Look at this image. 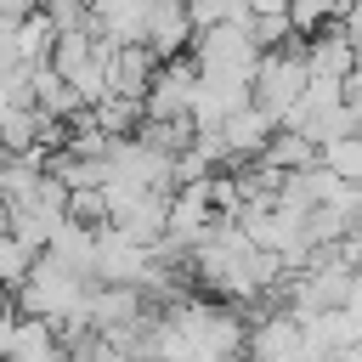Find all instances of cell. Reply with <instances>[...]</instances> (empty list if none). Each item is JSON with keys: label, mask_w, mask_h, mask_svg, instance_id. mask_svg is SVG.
<instances>
[{"label": "cell", "mask_w": 362, "mask_h": 362, "mask_svg": "<svg viewBox=\"0 0 362 362\" xmlns=\"http://www.w3.org/2000/svg\"><path fill=\"white\" fill-rule=\"evenodd\" d=\"M107 51H113V45H107V40H96V34L85 28V34H57L45 62H51L74 90H79V102H96V96L107 90Z\"/></svg>", "instance_id": "obj_1"}, {"label": "cell", "mask_w": 362, "mask_h": 362, "mask_svg": "<svg viewBox=\"0 0 362 362\" xmlns=\"http://www.w3.org/2000/svg\"><path fill=\"white\" fill-rule=\"evenodd\" d=\"M187 57H192V68H198V74H232V79H249L260 51L249 45L243 23H209V28H192Z\"/></svg>", "instance_id": "obj_2"}, {"label": "cell", "mask_w": 362, "mask_h": 362, "mask_svg": "<svg viewBox=\"0 0 362 362\" xmlns=\"http://www.w3.org/2000/svg\"><path fill=\"white\" fill-rule=\"evenodd\" d=\"M153 272V249L124 238L119 226H96L90 232V283H130L141 288Z\"/></svg>", "instance_id": "obj_3"}, {"label": "cell", "mask_w": 362, "mask_h": 362, "mask_svg": "<svg viewBox=\"0 0 362 362\" xmlns=\"http://www.w3.org/2000/svg\"><path fill=\"white\" fill-rule=\"evenodd\" d=\"M192 40V17H187V0H147L141 6V45L164 62V57H181Z\"/></svg>", "instance_id": "obj_4"}, {"label": "cell", "mask_w": 362, "mask_h": 362, "mask_svg": "<svg viewBox=\"0 0 362 362\" xmlns=\"http://www.w3.org/2000/svg\"><path fill=\"white\" fill-rule=\"evenodd\" d=\"M272 130H277V119H272L266 107L243 102V107H232V113L215 124V141H221L226 164H243V158H255V153L266 147V136H272Z\"/></svg>", "instance_id": "obj_5"}, {"label": "cell", "mask_w": 362, "mask_h": 362, "mask_svg": "<svg viewBox=\"0 0 362 362\" xmlns=\"http://www.w3.org/2000/svg\"><path fill=\"white\" fill-rule=\"evenodd\" d=\"M62 339L45 317H11V328L0 334V362H62Z\"/></svg>", "instance_id": "obj_6"}, {"label": "cell", "mask_w": 362, "mask_h": 362, "mask_svg": "<svg viewBox=\"0 0 362 362\" xmlns=\"http://www.w3.org/2000/svg\"><path fill=\"white\" fill-rule=\"evenodd\" d=\"M243 351H249V362H300V322L288 311L243 322Z\"/></svg>", "instance_id": "obj_7"}, {"label": "cell", "mask_w": 362, "mask_h": 362, "mask_svg": "<svg viewBox=\"0 0 362 362\" xmlns=\"http://www.w3.org/2000/svg\"><path fill=\"white\" fill-rule=\"evenodd\" d=\"M153 68H158V57H153L147 45H113V51H107V90H113V96H136V102H141V90H147Z\"/></svg>", "instance_id": "obj_8"}, {"label": "cell", "mask_w": 362, "mask_h": 362, "mask_svg": "<svg viewBox=\"0 0 362 362\" xmlns=\"http://www.w3.org/2000/svg\"><path fill=\"white\" fill-rule=\"evenodd\" d=\"M255 164H266L272 175H294V170L317 164V147H311L305 136H294V130H272V136H266V147L255 153Z\"/></svg>", "instance_id": "obj_9"}, {"label": "cell", "mask_w": 362, "mask_h": 362, "mask_svg": "<svg viewBox=\"0 0 362 362\" xmlns=\"http://www.w3.org/2000/svg\"><path fill=\"white\" fill-rule=\"evenodd\" d=\"M85 119H90L102 136H130V130L141 124V102H136V96H113V90H102L96 102H85Z\"/></svg>", "instance_id": "obj_10"}, {"label": "cell", "mask_w": 362, "mask_h": 362, "mask_svg": "<svg viewBox=\"0 0 362 362\" xmlns=\"http://www.w3.org/2000/svg\"><path fill=\"white\" fill-rule=\"evenodd\" d=\"M317 164H322L328 175H339V181H362V136L351 130V136L322 141V147H317Z\"/></svg>", "instance_id": "obj_11"}, {"label": "cell", "mask_w": 362, "mask_h": 362, "mask_svg": "<svg viewBox=\"0 0 362 362\" xmlns=\"http://www.w3.org/2000/svg\"><path fill=\"white\" fill-rule=\"evenodd\" d=\"M28 260H34V255H28L11 232H0V288H11V283L28 272Z\"/></svg>", "instance_id": "obj_12"}, {"label": "cell", "mask_w": 362, "mask_h": 362, "mask_svg": "<svg viewBox=\"0 0 362 362\" xmlns=\"http://www.w3.org/2000/svg\"><path fill=\"white\" fill-rule=\"evenodd\" d=\"M0 232H6V204H0Z\"/></svg>", "instance_id": "obj_13"}, {"label": "cell", "mask_w": 362, "mask_h": 362, "mask_svg": "<svg viewBox=\"0 0 362 362\" xmlns=\"http://www.w3.org/2000/svg\"><path fill=\"white\" fill-rule=\"evenodd\" d=\"M62 362H68V356H62Z\"/></svg>", "instance_id": "obj_14"}]
</instances>
